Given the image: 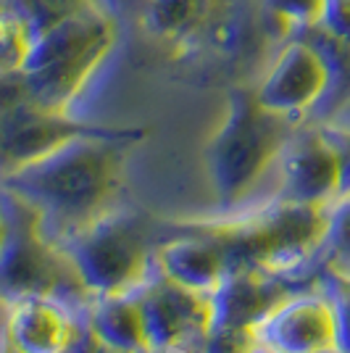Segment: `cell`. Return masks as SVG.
Wrapping results in <instances>:
<instances>
[{
  "label": "cell",
  "mask_w": 350,
  "mask_h": 353,
  "mask_svg": "<svg viewBox=\"0 0 350 353\" xmlns=\"http://www.w3.org/2000/svg\"><path fill=\"white\" fill-rule=\"evenodd\" d=\"M153 259L163 277L208 295L214 293V288L227 272L219 245L192 227H187V235L158 245Z\"/></svg>",
  "instance_id": "15"
},
{
  "label": "cell",
  "mask_w": 350,
  "mask_h": 353,
  "mask_svg": "<svg viewBox=\"0 0 350 353\" xmlns=\"http://www.w3.org/2000/svg\"><path fill=\"white\" fill-rule=\"evenodd\" d=\"M27 103H32V95L24 72L11 69V66H0V117Z\"/></svg>",
  "instance_id": "23"
},
{
  "label": "cell",
  "mask_w": 350,
  "mask_h": 353,
  "mask_svg": "<svg viewBox=\"0 0 350 353\" xmlns=\"http://www.w3.org/2000/svg\"><path fill=\"white\" fill-rule=\"evenodd\" d=\"M192 230L203 232L219 245L227 269L256 266V269L271 272V240L256 211L248 216H237V219L192 224Z\"/></svg>",
  "instance_id": "16"
},
{
  "label": "cell",
  "mask_w": 350,
  "mask_h": 353,
  "mask_svg": "<svg viewBox=\"0 0 350 353\" xmlns=\"http://www.w3.org/2000/svg\"><path fill=\"white\" fill-rule=\"evenodd\" d=\"M321 30L340 43L350 45V0H324Z\"/></svg>",
  "instance_id": "24"
},
{
  "label": "cell",
  "mask_w": 350,
  "mask_h": 353,
  "mask_svg": "<svg viewBox=\"0 0 350 353\" xmlns=\"http://www.w3.org/2000/svg\"><path fill=\"white\" fill-rule=\"evenodd\" d=\"M88 134L140 140V137H145V130L98 127V124L76 121L66 111H48L34 103L19 105L16 111H8L0 117V176L43 159L76 137H88Z\"/></svg>",
  "instance_id": "7"
},
{
  "label": "cell",
  "mask_w": 350,
  "mask_h": 353,
  "mask_svg": "<svg viewBox=\"0 0 350 353\" xmlns=\"http://www.w3.org/2000/svg\"><path fill=\"white\" fill-rule=\"evenodd\" d=\"M261 24L271 43H287L316 30L324 16V0H261Z\"/></svg>",
  "instance_id": "18"
},
{
  "label": "cell",
  "mask_w": 350,
  "mask_h": 353,
  "mask_svg": "<svg viewBox=\"0 0 350 353\" xmlns=\"http://www.w3.org/2000/svg\"><path fill=\"white\" fill-rule=\"evenodd\" d=\"M0 353H21L19 351V345L14 343V338H11V332H8V327H6V324L0 327Z\"/></svg>",
  "instance_id": "27"
},
{
  "label": "cell",
  "mask_w": 350,
  "mask_h": 353,
  "mask_svg": "<svg viewBox=\"0 0 350 353\" xmlns=\"http://www.w3.org/2000/svg\"><path fill=\"white\" fill-rule=\"evenodd\" d=\"M0 293L6 298L45 295L72 314L90 293L69 253L43 232V211L19 192L0 185Z\"/></svg>",
  "instance_id": "2"
},
{
  "label": "cell",
  "mask_w": 350,
  "mask_h": 353,
  "mask_svg": "<svg viewBox=\"0 0 350 353\" xmlns=\"http://www.w3.org/2000/svg\"><path fill=\"white\" fill-rule=\"evenodd\" d=\"M0 240H3V219H0Z\"/></svg>",
  "instance_id": "31"
},
{
  "label": "cell",
  "mask_w": 350,
  "mask_h": 353,
  "mask_svg": "<svg viewBox=\"0 0 350 353\" xmlns=\"http://www.w3.org/2000/svg\"><path fill=\"white\" fill-rule=\"evenodd\" d=\"M250 353H277V351H271L269 345H263V343H258V345H256V348H253Z\"/></svg>",
  "instance_id": "29"
},
{
  "label": "cell",
  "mask_w": 350,
  "mask_h": 353,
  "mask_svg": "<svg viewBox=\"0 0 350 353\" xmlns=\"http://www.w3.org/2000/svg\"><path fill=\"white\" fill-rule=\"evenodd\" d=\"M324 132L329 134V140L335 143L340 153V192L350 190V130L340 127H324Z\"/></svg>",
  "instance_id": "25"
},
{
  "label": "cell",
  "mask_w": 350,
  "mask_h": 353,
  "mask_svg": "<svg viewBox=\"0 0 350 353\" xmlns=\"http://www.w3.org/2000/svg\"><path fill=\"white\" fill-rule=\"evenodd\" d=\"M8 332L21 353H63L79 335L72 314L45 295H21L11 301Z\"/></svg>",
  "instance_id": "14"
},
{
  "label": "cell",
  "mask_w": 350,
  "mask_h": 353,
  "mask_svg": "<svg viewBox=\"0 0 350 353\" xmlns=\"http://www.w3.org/2000/svg\"><path fill=\"white\" fill-rule=\"evenodd\" d=\"M95 353H132V351H119V348H111V345H103V343H98Z\"/></svg>",
  "instance_id": "28"
},
{
  "label": "cell",
  "mask_w": 350,
  "mask_h": 353,
  "mask_svg": "<svg viewBox=\"0 0 350 353\" xmlns=\"http://www.w3.org/2000/svg\"><path fill=\"white\" fill-rule=\"evenodd\" d=\"M143 34L169 45L172 56L190 61L208 30L234 6V0H127Z\"/></svg>",
  "instance_id": "12"
},
{
  "label": "cell",
  "mask_w": 350,
  "mask_h": 353,
  "mask_svg": "<svg viewBox=\"0 0 350 353\" xmlns=\"http://www.w3.org/2000/svg\"><path fill=\"white\" fill-rule=\"evenodd\" d=\"M130 143V137L105 134L76 137L43 159L3 174L0 185L43 211V232L59 245L61 237L66 240L111 211Z\"/></svg>",
  "instance_id": "1"
},
{
  "label": "cell",
  "mask_w": 350,
  "mask_h": 353,
  "mask_svg": "<svg viewBox=\"0 0 350 353\" xmlns=\"http://www.w3.org/2000/svg\"><path fill=\"white\" fill-rule=\"evenodd\" d=\"M332 88V66L319 45L300 34L282 43L271 59L261 82L256 85V98L263 108L292 119L295 124L311 111Z\"/></svg>",
  "instance_id": "6"
},
{
  "label": "cell",
  "mask_w": 350,
  "mask_h": 353,
  "mask_svg": "<svg viewBox=\"0 0 350 353\" xmlns=\"http://www.w3.org/2000/svg\"><path fill=\"white\" fill-rule=\"evenodd\" d=\"M290 295V285L266 269L256 266L227 269L211 293V324L256 327L269 311Z\"/></svg>",
  "instance_id": "13"
},
{
  "label": "cell",
  "mask_w": 350,
  "mask_h": 353,
  "mask_svg": "<svg viewBox=\"0 0 350 353\" xmlns=\"http://www.w3.org/2000/svg\"><path fill=\"white\" fill-rule=\"evenodd\" d=\"M319 353H340L337 348H327V351H319Z\"/></svg>",
  "instance_id": "30"
},
{
  "label": "cell",
  "mask_w": 350,
  "mask_h": 353,
  "mask_svg": "<svg viewBox=\"0 0 350 353\" xmlns=\"http://www.w3.org/2000/svg\"><path fill=\"white\" fill-rule=\"evenodd\" d=\"M258 343L277 353L337 348L335 309L324 293H292L256 324Z\"/></svg>",
  "instance_id": "10"
},
{
  "label": "cell",
  "mask_w": 350,
  "mask_h": 353,
  "mask_svg": "<svg viewBox=\"0 0 350 353\" xmlns=\"http://www.w3.org/2000/svg\"><path fill=\"white\" fill-rule=\"evenodd\" d=\"M150 351H169L211 327V295L161 274L137 295Z\"/></svg>",
  "instance_id": "9"
},
{
  "label": "cell",
  "mask_w": 350,
  "mask_h": 353,
  "mask_svg": "<svg viewBox=\"0 0 350 353\" xmlns=\"http://www.w3.org/2000/svg\"><path fill=\"white\" fill-rule=\"evenodd\" d=\"M271 240V274H287L316 259L329 224V203L274 198L256 211Z\"/></svg>",
  "instance_id": "11"
},
{
  "label": "cell",
  "mask_w": 350,
  "mask_h": 353,
  "mask_svg": "<svg viewBox=\"0 0 350 353\" xmlns=\"http://www.w3.org/2000/svg\"><path fill=\"white\" fill-rule=\"evenodd\" d=\"M88 324L103 345L132 353H153L147 345L143 311H140L137 298L103 295L90 306Z\"/></svg>",
  "instance_id": "17"
},
{
  "label": "cell",
  "mask_w": 350,
  "mask_h": 353,
  "mask_svg": "<svg viewBox=\"0 0 350 353\" xmlns=\"http://www.w3.org/2000/svg\"><path fill=\"white\" fill-rule=\"evenodd\" d=\"M3 3L8 8H14L34 37L72 16L103 6L101 0H3Z\"/></svg>",
  "instance_id": "19"
},
{
  "label": "cell",
  "mask_w": 350,
  "mask_h": 353,
  "mask_svg": "<svg viewBox=\"0 0 350 353\" xmlns=\"http://www.w3.org/2000/svg\"><path fill=\"white\" fill-rule=\"evenodd\" d=\"M95 348H98L95 332L90 330V324H82V327H79V335L72 340V345L63 353H95Z\"/></svg>",
  "instance_id": "26"
},
{
  "label": "cell",
  "mask_w": 350,
  "mask_h": 353,
  "mask_svg": "<svg viewBox=\"0 0 350 353\" xmlns=\"http://www.w3.org/2000/svg\"><path fill=\"white\" fill-rule=\"evenodd\" d=\"M319 293L327 295V301L335 309L337 324V351L350 353V277L321 266Z\"/></svg>",
  "instance_id": "21"
},
{
  "label": "cell",
  "mask_w": 350,
  "mask_h": 353,
  "mask_svg": "<svg viewBox=\"0 0 350 353\" xmlns=\"http://www.w3.org/2000/svg\"><path fill=\"white\" fill-rule=\"evenodd\" d=\"M279 198L329 203L340 195V153L324 127H295L279 153Z\"/></svg>",
  "instance_id": "8"
},
{
  "label": "cell",
  "mask_w": 350,
  "mask_h": 353,
  "mask_svg": "<svg viewBox=\"0 0 350 353\" xmlns=\"http://www.w3.org/2000/svg\"><path fill=\"white\" fill-rule=\"evenodd\" d=\"M116 37V19L103 6L37 34L19 66L27 77L32 103L69 114V105L111 56Z\"/></svg>",
  "instance_id": "3"
},
{
  "label": "cell",
  "mask_w": 350,
  "mask_h": 353,
  "mask_svg": "<svg viewBox=\"0 0 350 353\" xmlns=\"http://www.w3.org/2000/svg\"><path fill=\"white\" fill-rule=\"evenodd\" d=\"M316 256L324 259L327 269L350 277V190L340 192L335 201H329L327 237Z\"/></svg>",
  "instance_id": "20"
},
{
  "label": "cell",
  "mask_w": 350,
  "mask_h": 353,
  "mask_svg": "<svg viewBox=\"0 0 350 353\" xmlns=\"http://www.w3.org/2000/svg\"><path fill=\"white\" fill-rule=\"evenodd\" d=\"M258 345L256 327H229V324H211L200 335L198 353H250Z\"/></svg>",
  "instance_id": "22"
},
{
  "label": "cell",
  "mask_w": 350,
  "mask_h": 353,
  "mask_svg": "<svg viewBox=\"0 0 350 353\" xmlns=\"http://www.w3.org/2000/svg\"><path fill=\"white\" fill-rule=\"evenodd\" d=\"M298 124L263 108L253 88H232L227 114L205 145V166L214 179L221 206H234L248 195Z\"/></svg>",
  "instance_id": "4"
},
{
  "label": "cell",
  "mask_w": 350,
  "mask_h": 353,
  "mask_svg": "<svg viewBox=\"0 0 350 353\" xmlns=\"http://www.w3.org/2000/svg\"><path fill=\"white\" fill-rule=\"evenodd\" d=\"M79 277L95 298L127 295L145 285L153 248L147 221L137 214L105 211L79 232L63 240Z\"/></svg>",
  "instance_id": "5"
}]
</instances>
